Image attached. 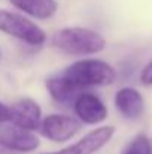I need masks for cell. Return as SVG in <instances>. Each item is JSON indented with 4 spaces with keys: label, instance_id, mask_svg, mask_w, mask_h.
<instances>
[{
    "label": "cell",
    "instance_id": "1",
    "mask_svg": "<svg viewBox=\"0 0 152 154\" xmlns=\"http://www.w3.org/2000/svg\"><path fill=\"white\" fill-rule=\"evenodd\" d=\"M52 47L66 54L84 55V54H96L104 50L106 41L100 33L91 29L66 27L54 33Z\"/></svg>",
    "mask_w": 152,
    "mask_h": 154
},
{
    "label": "cell",
    "instance_id": "2",
    "mask_svg": "<svg viewBox=\"0 0 152 154\" xmlns=\"http://www.w3.org/2000/svg\"><path fill=\"white\" fill-rule=\"evenodd\" d=\"M64 76L84 90L88 87L112 84L115 81L116 73H115V69L109 63L103 60H96V58H87V60H79L70 64L66 69Z\"/></svg>",
    "mask_w": 152,
    "mask_h": 154
},
{
    "label": "cell",
    "instance_id": "3",
    "mask_svg": "<svg viewBox=\"0 0 152 154\" xmlns=\"http://www.w3.org/2000/svg\"><path fill=\"white\" fill-rule=\"evenodd\" d=\"M0 32L18 38L28 45H42L46 41L45 32L24 15L0 9Z\"/></svg>",
    "mask_w": 152,
    "mask_h": 154
},
{
    "label": "cell",
    "instance_id": "4",
    "mask_svg": "<svg viewBox=\"0 0 152 154\" xmlns=\"http://www.w3.org/2000/svg\"><path fill=\"white\" fill-rule=\"evenodd\" d=\"M82 129V123L76 118L61 114H52L40 123V133L54 142H66Z\"/></svg>",
    "mask_w": 152,
    "mask_h": 154
},
{
    "label": "cell",
    "instance_id": "5",
    "mask_svg": "<svg viewBox=\"0 0 152 154\" xmlns=\"http://www.w3.org/2000/svg\"><path fill=\"white\" fill-rule=\"evenodd\" d=\"M39 138L10 121L0 124V147L18 153H30L39 147Z\"/></svg>",
    "mask_w": 152,
    "mask_h": 154
},
{
    "label": "cell",
    "instance_id": "6",
    "mask_svg": "<svg viewBox=\"0 0 152 154\" xmlns=\"http://www.w3.org/2000/svg\"><path fill=\"white\" fill-rule=\"evenodd\" d=\"M115 127L112 126H101L99 129L87 133L82 139H79L76 144L66 147L58 151H51V153L42 154H94L99 150H101L113 136Z\"/></svg>",
    "mask_w": 152,
    "mask_h": 154
},
{
    "label": "cell",
    "instance_id": "7",
    "mask_svg": "<svg viewBox=\"0 0 152 154\" xmlns=\"http://www.w3.org/2000/svg\"><path fill=\"white\" fill-rule=\"evenodd\" d=\"M42 109L33 99H21L9 106V121L24 130L33 132L40 127Z\"/></svg>",
    "mask_w": 152,
    "mask_h": 154
},
{
    "label": "cell",
    "instance_id": "8",
    "mask_svg": "<svg viewBox=\"0 0 152 154\" xmlns=\"http://www.w3.org/2000/svg\"><path fill=\"white\" fill-rule=\"evenodd\" d=\"M73 109L79 120L87 124H97L106 120L107 117V108L101 102L100 97H97L93 93H82L73 103Z\"/></svg>",
    "mask_w": 152,
    "mask_h": 154
},
{
    "label": "cell",
    "instance_id": "9",
    "mask_svg": "<svg viewBox=\"0 0 152 154\" xmlns=\"http://www.w3.org/2000/svg\"><path fill=\"white\" fill-rule=\"evenodd\" d=\"M116 109L128 120H137L145 111V100L142 94L134 88H121L115 96Z\"/></svg>",
    "mask_w": 152,
    "mask_h": 154
},
{
    "label": "cell",
    "instance_id": "10",
    "mask_svg": "<svg viewBox=\"0 0 152 154\" xmlns=\"http://www.w3.org/2000/svg\"><path fill=\"white\" fill-rule=\"evenodd\" d=\"M46 88L49 91L51 97L58 103L63 105H70L75 103V100L84 93L81 87L73 84L69 78L63 76H55L46 81Z\"/></svg>",
    "mask_w": 152,
    "mask_h": 154
},
{
    "label": "cell",
    "instance_id": "11",
    "mask_svg": "<svg viewBox=\"0 0 152 154\" xmlns=\"http://www.w3.org/2000/svg\"><path fill=\"white\" fill-rule=\"evenodd\" d=\"M10 2L16 9H19L37 20L51 18L57 12L55 0H10Z\"/></svg>",
    "mask_w": 152,
    "mask_h": 154
},
{
    "label": "cell",
    "instance_id": "12",
    "mask_svg": "<svg viewBox=\"0 0 152 154\" xmlns=\"http://www.w3.org/2000/svg\"><path fill=\"white\" fill-rule=\"evenodd\" d=\"M121 154H152L151 141L146 135L140 133L137 135L124 150Z\"/></svg>",
    "mask_w": 152,
    "mask_h": 154
},
{
    "label": "cell",
    "instance_id": "13",
    "mask_svg": "<svg viewBox=\"0 0 152 154\" xmlns=\"http://www.w3.org/2000/svg\"><path fill=\"white\" fill-rule=\"evenodd\" d=\"M140 81L145 85H152V61L143 67V70L140 73Z\"/></svg>",
    "mask_w": 152,
    "mask_h": 154
},
{
    "label": "cell",
    "instance_id": "14",
    "mask_svg": "<svg viewBox=\"0 0 152 154\" xmlns=\"http://www.w3.org/2000/svg\"><path fill=\"white\" fill-rule=\"evenodd\" d=\"M9 121V106L0 102V124Z\"/></svg>",
    "mask_w": 152,
    "mask_h": 154
},
{
    "label": "cell",
    "instance_id": "15",
    "mask_svg": "<svg viewBox=\"0 0 152 154\" xmlns=\"http://www.w3.org/2000/svg\"><path fill=\"white\" fill-rule=\"evenodd\" d=\"M0 57H1V52H0Z\"/></svg>",
    "mask_w": 152,
    "mask_h": 154
}]
</instances>
